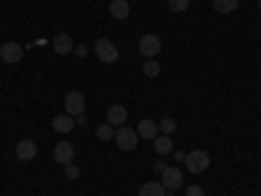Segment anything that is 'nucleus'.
Here are the masks:
<instances>
[{
    "mask_svg": "<svg viewBox=\"0 0 261 196\" xmlns=\"http://www.w3.org/2000/svg\"><path fill=\"white\" fill-rule=\"evenodd\" d=\"M186 196H206V193H204L201 186H188V188H186Z\"/></svg>",
    "mask_w": 261,
    "mask_h": 196,
    "instance_id": "23",
    "label": "nucleus"
},
{
    "mask_svg": "<svg viewBox=\"0 0 261 196\" xmlns=\"http://www.w3.org/2000/svg\"><path fill=\"white\" fill-rule=\"evenodd\" d=\"M209 162H212V157H209V152H204V149H193V152L186 155V170L193 173V176L204 173L209 167Z\"/></svg>",
    "mask_w": 261,
    "mask_h": 196,
    "instance_id": "1",
    "label": "nucleus"
},
{
    "mask_svg": "<svg viewBox=\"0 0 261 196\" xmlns=\"http://www.w3.org/2000/svg\"><path fill=\"white\" fill-rule=\"evenodd\" d=\"M157 126H160V134H167V136H172V134H175V128H178V123L172 118H162Z\"/></svg>",
    "mask_w": 261,
    "mask_h": 196,
    "instance_id": "20",
    "label": "nucleus"
},
{
    "mask_svg": "<svg viewBox=\"0 0 261 196\" xmlns=\"http://www.w3.org/2000/svg\"><path fill=\"white\" fill-rule=\"evenodd\" d=\"M154 170H157V173H160V176H162V173L167 170V165H165V162H154Z\"/></svg>",
    "mask_w": 261,
    "mask_h": 196,
    "instance_id": "24",
    "label": "nucleus"
},
{
    "mask_svg": "<svg viewBox=\"0 0 261 196\" xmlns=\"http://www.w3.org/2000/svg\"><path fill=\"white\" fill-rule=\"evenodd\" d=\"M162 186L170 188V191L180 188V186H183V173H180V167H170V165H167V170L162 173Z\"/></svg>",
    "mask_w": 261,
    "mask_h": 196,
    "instance_id": "11",
    "label": "nucleus"
},
{
    "mask_svg": "<svg viewBox=\"0 0 261 196\" xmlns=\"http://www.w3.org/2000/svg\"><path fill=\"white\" fill-rule=\"evenodd\" d=\"M139 53L149 60V58H157L160 53H162V39L157 37V34H144L141 39H139Z\"/></svg>",
    "mask_w": 261,
    "mask_h": 196,
    "instance_id": "4",
    "label": "nucleus"
},
{
    "mask_svg": "<svg viewBox=\"0 0 261 196\" xmlns=\"http://www.w3.org/2000/svg\"><path fill=\"white\" fill-rule=\"evenodd\" d=\"M167 188L162 186V181H149V183H141L139 188V196H165Z\"/></svg>",
    "mask_w": 261,
    "mask_h": 196,
    "instance_id": "15",
    "label": "nucleus"
},
{
    "mask_svg": "<svg viewBox=\"0 0 261 196\" xmlns=\"http://www.w3.org/2000/svg\"><path fill=\"white\" fill-rule=\"evenodd\" d=\"M94 53H97V58L102 60V63H118V58H120V50H118V45H113L110 39H105V37H99L97 42H94Z\"/></svg>",
    "mask_w": 261,
    "mask_h": 196,
    "instance_id": "3",
    "label": "nucleus"
},
{
    "mask_svg": "<svg viewBox=\"0 0 261 196\" xmlns=\"http://www.w3.org/2000/svg\"><path fill=\"white\" fill-rule=\"evenodd\" d=\"M256 3H258V11H261V0H256Z\"/></svg>",
    "mask_w": 261,
    "mask_h": 196,
    "instance_id": "28",
    "label": "nucleus"
},
{
    "mask_svg": "<svg viewBox=\"0 0 261 196\" xmlns=\"http://www.w3.org/2000/svg\"><path fill=\"white\" fill-rule=\"evenodd\" d=\"M73 53H76V55H79V58H84V55H86V47H84V45H79V47H76V50H73Z\"/></svg>",
    "mask_w": 261,
    "mask_h": 196,
    "instance_id": "25",
    "label": "nucleus"
},
{
    "mask_svg": "<svg viewBox=\"0 0 261 196\" xmlns=\"http://www.w3.org/2000/svg\"><path fill=\"white\" fill-rule=\"evenodd\" d=\"M175 160L178 162H186V152H175Z\"/></svg>",
    "mask_w": 261,
    "mask_h": 196,
    "instance_id": "26",
    "label": "nucleus"
},
{
    "mask_svg": "<svg viewBox=\"0 0 261 196\" xmlns=\"http://www.w3.org/2000/svg\"><path fill=\"white\" fill-rule=\"evenodd\" d=\"M37 152H39V146H37L34 139H21V141L16 144V157H18L21 162H32V160L37 157Z\"/></svg>",
    "mask_w": 261,
    "mask_h": 196,
    "instance_id": "8",
    "label": "nucleus"
},
{
    "mask_svg": "<svg viewBox=\"0 0 261 196\" xmlns=\"http://www.w3.org/2000/svg\"><path fill=\"white\" fill-rule=\"evenodd\" d=\"M53 128L58 131V134H71V131L76 128V118H71L68 113L55 115V118H53Z\"/></svg>",
    "mask_w": 261,
    "mask_h": 196,
    "instance_id": "13",
    "label": "nucleus"
},
{
    "mask_svg": "<svg viewBox=\"0 0 261 196\" xmlns=\"http://www.w3.org/2000/svg\"><path fill=\"white\" fill-rule=\"evenodd\" d=\"M167 6L172 13H183V11H188V0H167Z\"/></svg>",
    "mask_w": 261,
    "mask_h": 196,
    "instance_id": "21",
    "label": "nucleus"
},
{
    "mask_svg": "<svg viewBox=\"0 0 261 196\" xmlns=\"http://www.w3.org/2000/svg\"><path fill=\"white\" fill-rule=\"evenodd\" d=\"M110 16L115 21H125L130 16V3L128 0H110Z\"/></svg>",
    "mask_w": 261,
    "mask_h": 196,
    "instance_id": "14",
    "label": "nucleus"
},
{
    "mask_svg": "<svg viewBox=\"0 0 261 196\" xmlns=\"http://www.w3.org/2000/svg\"><path fill=\"white\" fill-rule=\"evenodd\" d=\"M63 105H65V113H68L71 118L84 115V110H86V100H84L81 92H68L65 100H63Z\"/></svg>",
    "mask_w": 261,
    "mask_h": 196,
    "instance_id": "5",
    "label": "nucleus"
},
{
    "mask_svg": "<svg viewBox=\"0 0 261 196\" xmlns=\"http://www.w3.org/2000/svg\"><path fill=\"white\" fill-rule=\"evenodd\" d=\"M0 58H3V63L13 65L24 58V47H21L18 42H6V45H0Z\"/></svg>",
    "mask_w": 261,
    "mask_h": 196,
    "instance_id": "9",
    "label": "nucleus"
},
{
    "mask_svg": "<svg viewBox=\"0 0 261 196\" xmlns=\"http://www.w3.org/2000/svg\"><path fill=\"white\" fill-rule=\"evenodd\" d=\"M53 157H55V162L58 165H68V162H73V157H76V149H73V144L71 141H58L55 144V152H53Z\"/></svg>",
    "mask_w": 261,
    "mask_h": 196,
    "instance_id": "7",
    "label": "nucleus"
},
{
    "mask_svg": "<svg viewBox=\"0 0 261 196\" xmlns=\"http://www.w3.org/2000/svg\"><path fill=\"white\" fill-rule=\"evenodd\" d=\"M53 50H55L58 55H71V53L76 50V42H73V37H71L68 32H60V34L53 37Z\"/></svg>",
    "mask_w": 261,
    "mask_h": 196,
    "instance_id": "6",
    "label": "nucleus"
},
{
    "mask_svg": "<svg viewBox=\"0 0 261 196\" xmlns=\"http://www.w3.org/2000/svg\"><path fill=\"white\" fill-rule=\"evenodd\" d=\"M115 144H118V149H123V152H134L136 146H139V134H136V128H130V126H120L118 131H115V139H113Z\"/></svg>",
    "mask_w": 261,
    "mask_h": 196,
    "instance_id": "2",
    "label": "nucleus"
},
{
    "mask_svg": "<svg viewBox=\"0 0 261 196\" xmlns=\"http://www.w3.org/2000/svg\"><path fill=\"white\" fill-rule=\"evenodd\" d=\"M63 170H65V178H68V181H76V178L81 176V170H79V165H73V162H68V165H65Z\"/></svg>",
    "mask_w": 261,
    "mask_h": 196,
    "instance_id": "22",
    "label": "nucleus"
},
{
    "mask_svg": "<svg viewBox=\"0 0 261 196\" xmlns=\"http://www.w3.org/2000/svg\"><path fill=\"white\" fill-rule=\"evenodd\" d=\"M151 146H154V152H157V155H170V152H172V136H167V134H160L154 141H151Z\"/></svg>",
    "mask_w": 261,
    "mask_h": 196,
    "instance_id": "16",
    "label": "nucleus"
},
{
    "mask_svg": "<svg viewBox=\"0 0 261 196\" xmlns=\"http://www.w3.org/2000/svg\"><path fill=\"white\" fill-rule=\"evenodd\" d=\"M160 74H162V68H160V63H157L154 58L144 60V76H149V79H157Z\"/></svg>",
    "mask_w": 261,
    "mask_h": 196,
    "instance_id": "18",
    "label": "nucleus"
},
{
    "mask_svg": "<svg viewBox=\"0 0 261 196\" xmlns=\"http://www.w3.org/2000/svg\"><path fill=\"white\" fill-rule=\"evenodd\" d=\"M125 120H128V110H125V107L123 105H110V107H107V123H110V126H125Z\"/></svg>",
    "mask_w": 261,
    "mask_h": 196,
    "instance_id": "12",
    "label": "nucleus"
},
{
    "mask_svg": "<svg viewBox=\"0 0 261 196\" xmlns=\"http://www.w3.org/2000/svg\"><path fill=\"white\" fill-rule=\"evenodd\" d=\"M165 196H175V193H165Z\"/></svg>",
    "mask_w": 261,
    "mask_h": 196,
    "instance_id": "29",
    "label": "nucleus"
},
{
    "mask_svg": "<svg viewBox=\"0 0 261 196\" xmlns=\"http://www.w3.org/2000/svg\"><path fill=\"white\" fill-rule=\"evenodd\" d=\"M76 126H86V118L84 115H76Z\"/></svg>",
    "mask_w": 261,
    "mask_h": 196,
    "instance_id": "27",
    "label": "nucleus"
},
{
    "mask_svg": "<svg viewBox=\"0 0 261 196\" xmlns=\"http://www.w3.org/2000/svg\"><path fill=\"white\" fill-rule=\"evenodd\" d=\"M97 139H99V141H113V139H115V128H113L110 123L97 126Z\"/></svg>",
    "mask_w": 261,
    "mask_h": 196,
    "instance_id": "19",
    "label": "nucleus"
},
{
    "mask_svg": "<svg viewBox=\"0 0 261 196\" xmlns=\"http://www.w3.org/2000/svg\"><path fill=\"white\" fill-rule=\"evenodd\" d=\"M136 134H139V139H144V141H154V139L160 136V126H157L154 120L144 118V120H139V126H136Z\"/></svg>",
    "mask_w": 261,
    "mask_h": 196,
    "instance_id": "10",
    "label": "nucleus"
},
{
    "mask_svg": "<svg viewBox=\"0 0 261 196\" xmlns=\"http://www.w3.org/2000/svg\"><path fill=\"white\" fill-rule=\"evenodd\" d=\"M238 3H241V0H214V11L227 16V13H232L238 8Z\"/></svg>",
    "mask_w": 261,
    "mask_h": 196,
    "instance_id": "17",
    "label": "nucleus"
}]
</instances>
